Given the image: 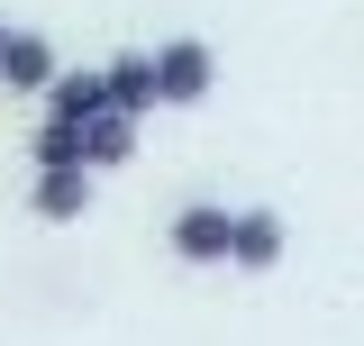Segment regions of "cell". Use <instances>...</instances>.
I'll list each match as a JSON object with an SVG mask.
<instances>
[{"label": "cell", "mask_w": 364, "mask_h": 346, "mask_svg": "<svg viewBox=\"0 0 364 346\" xmlns=\"http://www.w3.org/2000/svg\"><path fill=\"white\" fill-rule=\"evenodd\" d=\"M155 83H164V110H200L219 91V46L210 37H164L155 46Z\"/></svg>", "instance_id": "1"}, {"label": "cell", "mask_w": 364, "mask_h": 346, "mask_svg": "<svg viewBox=\"0 0 364 346\" xmlns=\"http://www.w3.org/2000/svg\"><path fill=\"white\" fill-rule=\"evenodd\" d=\"M164 246H173V264H228L237 210H228V201H182V210L164 219Z\"/></svg>", "instance_id": "2"}, {"label": "cell", "mask_w": 364, "mask_h": 346, "mask_svg": "<svg viewBox=\"0 0 364 346\" xmlns=\"http://www.w3.org/2000/svg\"><path fill=\"white\" fill-rule=\"evenodd\" d=\"M91 182H100L91 164H37V173H28V219L82 228V219H91Z\"/></svg>", "instance_id": "3"}, {"label": "cell", "mask_w": 364, "mask_h": 346, "mask_svg": "<svg viewBox=\"0 0 364 346\" xmlns=\"http://www.w3.org/2000/svg\"><path fill=\"white\" fill-rule=\"evenodd\" d=\"M55 73H64L55 37L18 28V37H9V55H0V91H28V100H46V91H55Z\"/></svg>", "instance_id": "4"}, {"label": "cell", "mask_w": 364, "mask_h": 346, "mask_svg": "<svg viewBox=\"0 0 364 346\" xmlns=\"http://www.w3.org/2000/svg\"><path fill=\"white\" fill-rule=\"evenodd\" d=\"M282 256H291L282 210H264V201H255V210H237V246H228V264H237V273H273Z\"/></svg>", "instance_id": "5"}, {"label": "cell", "mask_w": 364, "mask_h": 346, "mask_svg": "<svg viewBox=\"0 0 364 346\" xmlns=\"http://www.w3.org/2000/svg\"><path fill=\"white\" fill-rule=\"evenodd\" d=\"M136 137H146L136 110H119V100H109V110H91V119H82V164H91V173H119V164L136 155Z\"/></svg>", "instance_id": "6"}, {"label": "cell", "mask_w": 364, "mask_h": 346, "mask_svg": "<svg viewBox=\"0 0 364 346\" xmlns=\"http://www.w3.org/2000/svg\"><path fill=\"white\" fill-rule=\"evenodd\" d=\"M100 73H109V100H119V110H136V119H155V110H164V83H155V46H128V55H109Z\"/></svg>", "instance_id": "7"}, {"label": "cell", "mask_w": 364, "mask_h": 346, "mask_svg": "<svg viewBox=\"0 0 364 346\" xmlns=\"http://www.w3.org/2000/svg\"><path fill=\"white\" fill-rule=\"evenodd\" d=\"M91 110H109V73L100 64H64L55 91L37 100V119H91Z\"/></svg>", "instance_id": "8"}, {"label": "cell", "mask_w": 364, "mask_h": 346, "mask_svg": "<svg viewBox=\"0 0 364 346\" xmlns=\"http://www.w3.org/2000/svg\"><path fill=\"white\" fill-rule=\"evenodd\" d=\"M28 164H82V119H37Z\"/></svg>", "instance_id": "9"}, {"label": "cell", "mask_w": 364, "mask_h": 346, "mask_svg": "<svg viewBox=\"0 0 364 346\" xmlns=\"http://www.w3.org/2000/svg\"><path fill=\"white\" fill-rule=\"evenodd\" d=\"M9 37H18V28H9V19H0V55H9Z\"/></svg>", "instance_id": "10"}]
</instances>
